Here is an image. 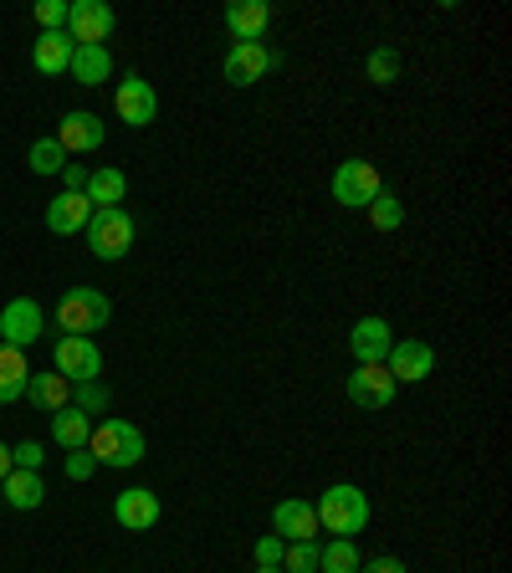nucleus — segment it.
Here are the masks:
<instances>
[{"label": "nucleus", "instance_id": "obj_14", "mask_svg": "<svg viewBox=\"0 0 512 573\" xmlns=\"http://www.w3.org/2000/svg\"><path fill=\"white\" fill-rule=\"evenodd\" d=\"M103 119L98 113H88V108H72V113H62V123H57V144H62V154H93L98 144H103Z\"/></svg>", "mask_w": 512, "mask_h": 573}, {"label": "nucleus", "instance_id": "obj_13", "mask_svg": "<svg viewBox=\"0 0 512 573\" xmlns=\"http://www.w3.org/2000/svg\"><path fill=\"white\" fill-rule=\"evenodd\" d=\"M160 497H154V487H129V492L113 497V522H119L123 533H149L154 522H160Z\"/></svg>", "mask_w": 512, "mask_h": 573}, {"label": "nucleus", "instance_id": "obj_23", "mask_svg": "<svg viewBox=\"0 0 512 573\" xmlns=\"http://www.w3.org/2000/svg\"><path fill=\"white\" fill-rule=\"evenodd\" d=\"M27 379H31V359L21 348L0 344V405H16L27 395Z\"/></svg>", "mask_w": 512, "mask_h": 573}, {"label": "nucleus", "instance_id": "obj_24", "mask_svg": "<svg viewBox=\"0 0 512 573\" xmlns=\"http://www.w3.org/2000/svg\"><path fill=\"white\" fill-rule=\"evenodd\" d=\"M0 497H6V507H16V512H37V507L47 502V481H41L37 471H11V477L0 481Z\"/></svg>", "mask_w": 512, "mask_h": 573}, {"label": "nucleus", "instance_id": "obj_3", "mask_svg": "<svg viewBox=\"0 0 512 573\" xmlns=\"http://www.w3.org/2000/svg\"><path fill=\"white\" fill-rule=\"evenodd\" d=\"M88 451L98 456V467L129 471V467H139V461H144V430L129 426V420H109V426H93Z\"/></svg>", "mask_w": 512, "mask_h": 573}, {"label": "nucleus", "instance_id": "obj_22", "mask_svg": "<svg viewBox=\"0 0 512 573\" xmlns=\"http://www.w3.org/2000/svg\"><path fill=\"white\" fill-rule=\"evenodd\" d=\"M82 195H88V205H93V211H113V205H123V195H129V174L123 170H88V190H82Z\"/></svg>", "mask_w": 512, "mask_h": 573}, {"label": "nucleus", "instance_id": "obj_31", "mask_svg": "<svg viewBox=\"0 0 512 573\" xmlns=\"http://www.w3.org/2000/svg\"><path fill=\"white\" fill-rule=\"evenodd\" d=\"M113 405V389H103L98 379H88V385H72V410L93 415V410H109Z\"/></svg>", "mask_w": 512, "mask_h": 573}, {"label": "nucleus", "instance_id": "obj_38", "mask_svg": "<svg viewBox=\"0 0 512 573\" xmlns=\"http://www.w3.org/2000/svg\"><path fill=\"white\" fill-rule=\"evenodd\" d=\"M11 471H16V467H11V446H0V481L11 477Z\"/></svg>", "mask_w": 512, "mask_h": 573}, {"label": "nucleus", "instance_id": "obj_1", "mask_svg": "<svg viewBox=\"0 0 512 573\" xmlns=\"http://www.w3.org/2000/svg\"><path fill=\"white\" fill-rule=\"evenodd\" d=\"M318 528L334 538H354L369 528V497L354 487V481H334L324 497H318Z\"/></svg>", "mask_w": 512, "mask_h": 573}, {"label": "nucleus", "instance_id": "obj_9", "mask_svg": "<svg viewBox=\"0 0 512 573\" xmlns=\"http://www.w3.org/2000/svg\"><path fill=\"white\" fill-rule=\"evenodd\" d=\"M68 37L72 47H103L113 37V6H103V0H68Z\"/></svg>", "mask_w": 512, "mask_h": 573}, {"label": "nucleus", "instance_id": "obj_18", "mask_svg": "<svg viewBox=\"0 0 512 573\" xmlns=\"http://www.w3.org/2000/svg\"><path fill=\"white\" fill-rule=\"evenodd\" d=\"M21 400H31V410L57 415V410H68L72 405V385L57 369H41V374H31L27 379V395H21Z\"/></svg>", "mask_w": 512, "mask_h": 573}, {"label": "nucleus", "instance_id": "obj_8", "mask_svg": "<svg viewBox=\"0 0 512 573\" xmlns=\"http://www.w3.org/2000/svg\"><path fill=\"white\" fill-rule=\"evenodd\" d=\"M52 369L68 379V385H88V379H98L103 374V354H98L93 338H57L52 348Z\"/></svg>", "mask_w": 512, "mask_h": 573}, {"label": "nucleus", "instance_id": "obj_29", "mask_svg": "<svg viewBox=\"0 0 512 573\" xmlns=\"http://www.w3.org/2000/svg\"><path fill=\"white\" fill-rule=\"evenodd\" d=\"M27 164H31V174H62V170H68V154H62L57 139H37L31 154H27Z\"/></svg>", "mask_w": 512, "mask_h": 573}, {"label": "nucleus", "instance_id": "obj_19", "mask_svg": "<svg viewBox=\"0 0 512 573\" xmlns=\"http://www.w3.org/2000/svg\"><path fill=\"white\" fill-rule=\"evenodd\" d=\"M272 27V6L267 0H236L226 6V31L231 41H262V31Z\"/></svg>", "mask_w": 512, "mask_h": 573}, {"label": "nucleus", "instance_id": "obj_6", "mask_svg": "<svg viewBox=\"0 0 512 573\" xmlns=\"http://www.w3.org/2000/svg\"><path fill=\"white\" fill-rule=\"evenodd\" d=\"M277 62H283V57L272 52L267 41H231L226 62H221V78H226L231 88H252V82H262Z\"/></svg>", "mask_w": 512, "mask_h": 573}, {"label": "nucleus", "instance_id": "obj_39", "mask_svg": "<svg viewBox=\"0 0 512 573\" xmlns=\"http://www.w3.org/2000/svg\"><path fill=\"white\" fill-rule=\"evenodd\" d=\"M256 573H283V569H256Z\"/></svg>", "mask_w": 512, "mask_h": 573}, {"label": "nucleus", "instance_id": "obj_2", "mask_svg": "<svg viewBox=\"0 0 512 573\" xmlns=\"http://www.w3.org/2000/svg\"><path fill=\"white\" fill-rule=\"evenodd\" d=\"M113 303L98 287H72L62 303H57V328L68 338H93L98 328H109Z\"/></svg>", "mask_w": 512, "mask_h": 573}, {"label": "nucleus", "instance_id": "obj_7", "mask_svg": "<svg viewBox=\"0 0 512 573\" xmlns=\"http://www.w3.org/2000/svg\"><path fill=\"white\" fill-rule=\"evenodd\" d=\"M113 113H119V123H129V129H149V123L160 119V93H154V82L129 72V78L119 82V93H113Z\"/></svg>", "mask_w": 512, "mask_h": 573}, {"label": "nucleus", "instance_id": "obj_32", "mask_svg": "<svg viewBox=\"0 0 512 573\" xmlns=\"http://www.w3.org/2000/svg\"><path fill=\"white\" fill-rule=\"evenodd\" d=\"M37 27L41 31H68V0H37Z\"/></svg>", "mask_w": 512, "mask_h": 573}, {"label": "nucleus", "instance_id": "obj_33", "mask_svg": "<svg viewBox=\"0 0 512 573\" xmlns=\"http://www.w3.org/2000/svg\"><path fill=\"white\" fill-rule=\"evenodd\" d=\"M41 461H47V451H41L37 440H21V446H11V467L16 471H41Z\"/></svg>", "mask_w": 512, "mask_h": 573}, {"label": "nucleus", "instance_id": "obj_37", "mask_svg": "<svg viewBox=\"0 0 512 573\" xmlns=\"http://www.w3.org/2000/svg\"><path fill=\"white\" fill-rule=\"evenodd\" d=\"M359 573H410V569H405L400 559H390V553H385V559H369Z\"/></svg>", "mask_w": 512, "mask_h": 573}, {"label": "nucleus", "instance_id": "obj_15", "mask_svg": "<svg viewBox=\"0 0 512 573\" xmlns=\"http://www.w3.org/2000/svg\"><path fill=\"white\" fill-rule=\"evenodd\" d=\"M272 533L283 538V543H313V538H318V512H313V502H303V497L277 502L272 507Z\"/></svg>", "mask_w": 512, "mask_h": 573}, {"label": "nucleus", "instance_id": "obj_20", "mask_svg": "<svg viewBox=\"0 0 512 573\" xmlns=\"http://www.w3.org/2000/svg\"><path fill=\"white\" fill-rule=\"evenodd\" d=\"M68 62H72V37L68 31H41V37L31 41V68H37L41 78L68 72Z\"/></svg>", "mask_w": 512, "mask_h": 573}, {"label": "nucleus", "instance_id": "obj_12", "mask_svg": "<svg viewBox=\"0 0 512 573\" xmlns=\"http://www.w3.org/2000/svg\"><path fill=\"white\" fill-rule=\"evenodd\" d=\"M41 328H47V318H41V307L31 303V297H16V303L0 307V344H11L27 354L41 338Z\"/></svg>", "mask_w": 512, "mask_h": 573}, {"label": "nucleus", "instance_id": "obj_30", "mask_svg": "<svg viewBox=\"0 0 512 573\" xmlns=\"http://www.w3.org/2000/svg\"><path fill=\"white\" fill-rule=\"evenodd\" d=\"M283 573H318V543H283Z\"/></svg>", "mask_w": 512, "mask_h": 573}, {"label": "nucleus", "instance_id": "obj_36", "mask_svg": "<svg viewBox=\"0 0 512 573\" xmlns=\"http://www.w3.org/2000/svg\"><path fill=\"white\" fill-rule=\"evenodd\" d=\"M62 185H68V195H82V190H88V170L68 160V170H62Z\"/></svg>", "mask_w": 512, "mask_h": 573}, {"label": "nucleus", "instance_id": "obj_21", "mask_svg": "<svg viewBox=\"0 0 512 573\" xmlns=\"http://www.w3.org/2000/svg\"><path fill=\"white\" fill-rule=\"evenodd\" d=\"M68 72H72V82H82V88H103V82L113 78L109 47H72Z\"/></svg>", "mask_w": 512, "mask_h": 573}, {"label": "nucleus", "instance_id": "obj_27", "mask_svg": "<svg viewBox=\"0 0 512 573\" xmlns=\"http://www.w3.org/2000/svg\"><path fill=\"white\" fill-rule=\"evenodd\" d=\"M365 215H369V226L375 231H400L405 226V205H400V195H390V190H379L375 201L365 205Z\"/></svg>", "mask_w": 512, "mask_h": 573}, {"label": "nucleus", "instance_id": "obj_10", "mask_svg": "<svg viewBox=\"0 0 512 573\" xmlns=\"http://www.w3.org/2000/svg\"><path fill=\"white\" fill-rule=\"evenodd\" d=\"M395 379H390V369L385 364H359V369L349 374V385H344V395H349L359 410H390V400H395Z\"/></svg>", "mask_w": 512, "mask_h": 573}, {"label": "nucleus", "instance_id": "obj_17", "mask_svg": "<svg viewBox=\"0 0 512 573\" xmlns=\"http://www.w3.org/2000/svg\"><path fill=\"white\" fill-rule=\"evenodd\" d=\"M88 221H93V205H88V195H57L52 205H47V231H57V236H82L88 231Z\"/></svg>", "mask_w": 512, "mask_h": 573}, {"label": "nucleus", "instance_id": "obj_11", "mask_svg": "<svg viewBox=\"0 0 512 573\" xmlns=\"http://www.w3.org/2000/svg\"><path fill=\"white\" fill-rule=\"evenodd\" d=\"M385 369H390L395 385H420V379H431V369H436V348L420 344V338H400V344H390V354H385Z\"/></svg>", "mask_w": 512, "mask_h": 573}, {"label": "nucleus", "instance_id": "obj_26", "mask_svg": "<svg viewBox=\"0 0 512 573\" xmlns=\"http://www.w3.org/2000/svg\"><path fill=\"white\" fill-rule=\"evenodd\" d=\"M365 559H359V548L354 538H334L328 548H318V573H359Z\"/></svg>", "mask_w": 512, "mask_h": 573}, {"label": "nucleus", "instance_id": "obj_25", "mask_svg": "<svg viewBox=\"0 0 512 573\" xmlns=\"http://www.w3.org/2000/svg\"><path fill=\"white\" fill-rule=\"evenodd\" d=\"M52 440L62 446V451H82L88 440H93V415H82V410H57L52 415Z\"/></svg>", "mask_w": 512, "mask_h": 573}, {"label": "nucleus", "instance_id": "obj_34", "mask_svg": "<svg viewBox=\"0 0 512 573\" xmlns=\"http://www.w3.org/2000/svg\"><path fill=\"white\" fill-rule=\"evenodd\" d=\"M283 563V538L267 533V538H256V569H277Z\"/></svg>", "mask_w": 512, "mask_h": 573}, {"label": "nucleus", "instance_id": "obj_28", "mask_svg": "<svg viewBox=\"0 0 512 573\" xmlns=\"http://www.w3.org/2000/svg\"><path fill=\"white\" fill-rule=\"evenodd\" d=\"M365 78L375 82V88H390V82H400V52L395 47H375L365 62Z\"/></svg>", "mask_w": 512, "mask_h": 573}, {"label": "nucleus", "instance_id": "obj_4", "mask_svg": "<svg viewBox=\"0 0 512 573\" xmlns=\"http://www.w3.org/2000/svg\"><path fill=\"white\" fill-rule=\"evenodd\" d=\"M88 246H93L98 262H123V256L134 252V215L123 211V205H113V211H93V221H88Z\"/></svg>", "mask_w": 512, "mask_h": 573}, {"label": "nucleus", "instance_id": "obj_5", "mask_svg": "<svg viewBox=\"0 0 512 573\" xmlns=\"http://www.w3.org/2000/svg\"><path fill=\"white\" fill-rule=\"evenodd\" d=\"M334 201L344 205V211H365L369 201H375L379 190H385V180H379V164H369V160H344L334 170Z\"/></svg>", "mask_w": 512, "mask_h": 573}, {"label": "nucleus", "instance_id": "obj_16", "mask_svg": "<svg viewBox=\"0 0 512 573\" xmlns=\"http://www.w3.org/2000/svg\"><path fill=\"white\" fill-rule=\"evenodd\" d=\"M395 334H390V323L385 318H359L349 328V354L354 364H385V354H390Z\"/></svg>", "mask_w": 512, "mask_h": 573}, {"label": "nucleus", "instance_id": "obj_35", "mask_svg": "<svg viewBox=\"0 0 512 573\" xmlns=\"http://www.w3.org/2000/svg\"><path fill=\"white\" fill-rule=\"evenodd\" d=\"M98 471V456L88 451V446H82V451H68V477L72 481H88Z\"/></svg>", "mask_w": 512, "mask_h": 573}]
</instances>
